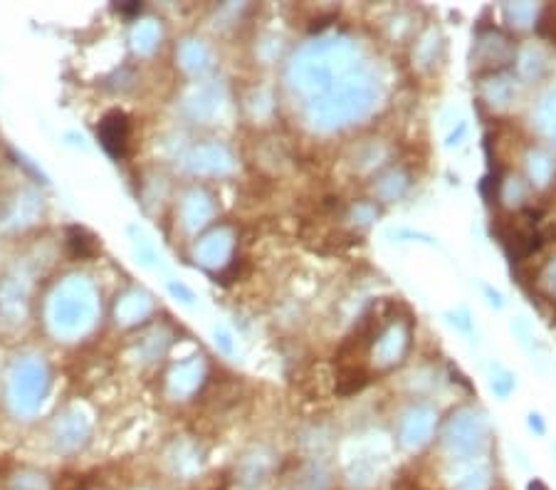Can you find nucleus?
Wrapping results in <instances>:
<instances>
[{
	"instance_id": "f257e3e1",
	"label": "nucleus",
	"mask_w": 556,
	"mask_h": 490,
	"mask_svg": "<svg viewBox=\"0 0 556 490\" xmlns=\"http://www.w3.org/2000/svg\"><path fill=\"white\" fill-rule=\"evenodd\" d=\"M97 139H100L102 149L110 154L112 159H122L129 149V139H131V122L127 117V112L122 110H110L97 124Z\"/></svg>"
},
{
	"instance_id": "f03ea898",
	"label": "nucleus",
	"mask_w": 556,
	"mask_h": 490,
	"mask_svg": "<svg viewBox=\"0 0 556 490\" xmlns=\"http://www.w3.org/2000/svg\"><path fill=\"white\" fill-rule=\"evenodd\" d=\"M67 251L75 261H92L100 253V246H97V238L87 228L72 226L67 228Z\"/></svg>"
},
{
	"instance_id": "7ed1b4c3",
	"label": "nucleus",
	"mask_w": 556,
	"mask_h": 490,
	"mask_svg": "<svg viewBox=\"0 0 556 490\" xmlns=\"http://www.w3.org/2000/svg\"><path fill=\"white\" fill-rule=\"evenodd\" d=\"M116 11L124 13V15H134L141 11V3H131V5H116Z\"/></svg>"
},
{
	"instance_id": "20e7f679",
	"label": "nucleus",
	"mask_w": 556,
	"mask_h": 490,
	"mask_svg": "<svg viewBox=\"0 0 556 490\" xmlns=\"http://www.w3.org/2000/svg\"><path fill=\"white\" fill-rule=\"evenodd\" d=\"M529 490H549V488H546L544 483H540V480H534V483L529 486Z\"/></svg>"
}]
</instances>
